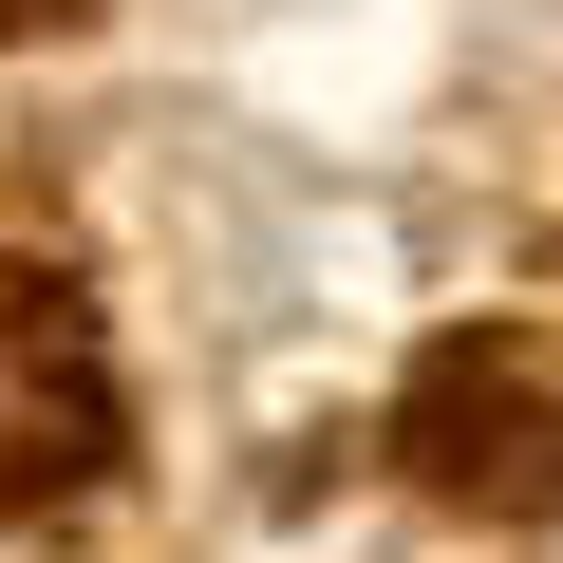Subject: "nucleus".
I'll use <instances>...</instances> for the list:
<instances>
[{
  "mask_svg": "<svg viewBox=\"0 0 563 563\" xmlns=\"http://www.w3.org/2000/svg\"><path fill=\"white\" fill-rule=\"evenodd\" d=\"M113 470V357L38 263H0V526H38Z\"/></svg>",
  "mask_w": 563,
  "mask_h": 563,
  "instance_id": "obj_1",
  "label": "nucleus"
},
{
  "mask_svg": "<svg viewBox=\"0 0 563 563\" xmlns=\"http://www.w3.org/2000/svg\"><path fill=\"white\" fill-rule=\"evenodd\" d=\"M395 432H413V470H432L451 507H563V376L507 357V339H451Z\"/></svg>",
  "mask_w": 563,
  "mask_h": 563,
  "instance_id": "obj_2",
  "label": "nucleus"
},
{
  "mask_svg": "<svg viewBox=\"0 0 563 563\" xmlns=\"http://www.w3.org/2000/svg\"><path fill=\"white\" fill-rule=\"evenodd\" d=\"M20 20H76V0H0V38H20Z\"/></svg>",
  "mask_w": 563,
  "mask_h": 563,
  "instance_id": "obj_3",
  "label": "nucleus"
}]
</instances>
